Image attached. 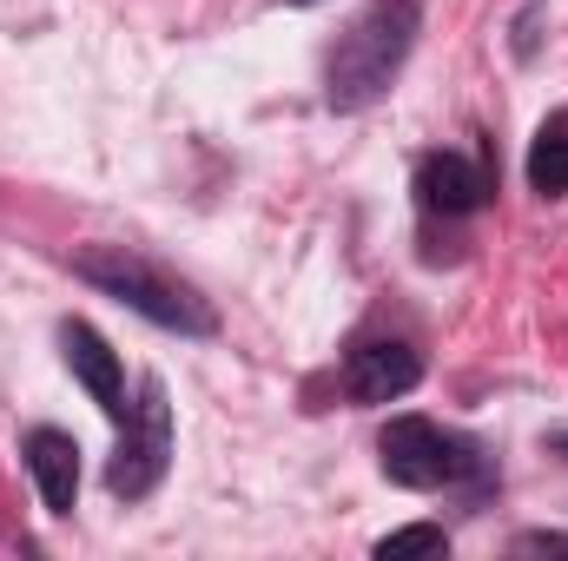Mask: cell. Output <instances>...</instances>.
I'll return each mask as SVG.
<instances>
[{
    "label": "cell",
    "instance_id": "1",
    "mask_svg": "<svg viewBox=\"0 0 568 561\" xmlns=\"http://www.w3.org/2000/svg\"><path fill=\"white\" fill-rule=\"evenodd\" d=\"M424 33V0H371L331 47L324 60V100L337 113H364L390 93V80L404 73L410 47Z\"/></svg>",
    "mask_w": 568,
    "mask_h": 561
},
{
    "label": "cell",
    "instance_id": "3",
    "mask_svg": "<svg viewBox=\"0 0 568 561\" xmlns=\"http://www.w3.org/2000/svg\"><path fill=\"white\" fill-rule=\"evenodd\" d=\"M377 456H384V476L397 489H443V482H456V476L476 469V449L456 442V436H443L429 417H397L384 429Z\"/></svg>",
    "mask_w": 568,
    "mask_h": 561
},
{
    "label": "cell",
    "instance_id": "5",
    "mask_svg": "<svg viewBox=\"0 0 568 561\" xmlns=\"http://www.w3.org/2000/svg\"><path fill=\"white\" fill-rule=\"evenodd\" d=\"M417 377H424V357L397 337H371L344 357V390L357 404H397V397L417 390Z\"/></svg>",
    "mask_w": 568,
    "mask_h": 561
},
{
    "label": "cell",
    "instance_id": "10",
    "mask_svg": "<svg viewBox=\"0 0 568 561\" xmlns=\"http://www.w3.org/2000/svg\"><path fill=\"white\" fill-rule=\"evenodd\" d=\"M449 549V536L443 529H429V522H417V529H390L384 542H377V555L397 561V555H443Z\"/></svg>",
    "mask_w": 568,
    "mask_h": 561
},
{
    "label": "cell",
    "instance_id": "6",
    "mask_svg": "<svg viewBox=\"0 0 568 561\" xmlns=\"http://www.w3.org/2000/svg\"><path fill=\"white\" fill-rule=\"evenodd\" d=\"M60 350H67V370L87 384V397L106 410V417H126V370L113 357V344L93 330V324H60Z\"/></svg>",
    "mask_w": 568,
    "mask_h": 561
},
{
    "label": "cell",
    "instance_id": "8",
    "mask_svg": "<svg viewBox=\"0 0 568 561\" xmlns=\"http://www.w3.org/2000/svg\"><path fill=\"white\" fill-rule=\"evenodd\" d=\"M27 469H33V489L53 516H73V496H80V449L67 429H33L27 436Z\"/></svg>",
    "mask_w": 568,
    "mask_h": 561
},
{
    "label": "cell",
    "instance_id": "9",
    "mask_svg": "<svg viewBox=\"0 0 568 561\" xmlns=\"http://www.w3.org/2000/svg\"><path fill=\"white\" fill-rule=\"evenodd\" d=\"M529 185L542 198H562L568 192V106H556L536 126V140H529Z\"/></svg>",
    "mask_w": 568,
    "mask_h": 561
},
{
    "label": "cell",
    "instance_id": "7",
    "mask_svg": "<svg viewBox=\"0 0 568 561\" xmlns=\"http://www.w3.org/2000/svg\"><path fill=\"white\" fill-rule=\"evenodd\" d=\"M417 198L424 212H443V218H469L483 198H489V172L463 152H429L417 165Z\"/></svg>",
    "mask_w": 568,
    "mask_h": 561
},
{
    "label": "cell",
    "instance_id": "4",
    "mask_svg": "<svg viewBox=\"0 0 568 561\" xmlns=\"http://www.w3.org/2000/svg\"><path fill=\"white\" fill-rule=\"evenodd\" d=\"M165 462H172V410H165V390L145 384L140 404L126 410V436L113 449V469H106V489L120 502H140L165 482Z\"/></svg>",
    "mask_w": 568,
    "mask_h": 561
},
{
    "label": "cell",
    "instance_id": "2",
    "mask_svg": "<svg viewBox=\"0 0 568 561\" xmlns=\"http://www.w3.org/2000/svg\"><path fill=\"white\" fill-rule=\"evenodd\" d=\"M73 272L93 284V290H106V297H120L126 310H140L152 317L159 330H179V337H212L219 330V317H212V304L192 290V284L165 278L152 258L140 252H126V245H87L80 258H73Z\"/></svg>",
    "mask_w": 568,
    "mask_h": 561
},
{
    "label": "cell",
    "instance_id": "11",
    "mask_svg": "<svg viewBox=\"0 0 568 561\" xmlns=\"http://www.w3.org/2000/svg\"><path fill=\"white\" fill-rule=\"evenodd\" d=\"M284 7H317V0H284Z\"/></svg>",
    "mask_w": 568,
    "mask_h": 561
}]
</instances>
